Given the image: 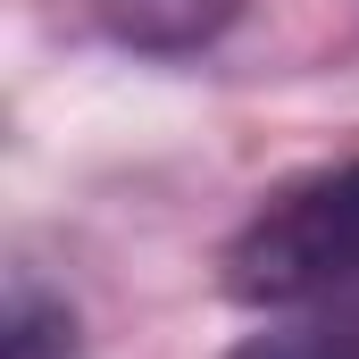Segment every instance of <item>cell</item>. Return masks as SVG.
Instances as JSON below:
<instances>
[{
  "instance_id": "277c9868",
  "label": "cell",
  "mask_w": 359,
  "mask_h": 359,
  "mask_svg": "<svg viewBox=\"0 0 359 359\" xmlns=\"http://www.w3.org/2000/svg\"><path fill=\"white\" fill-rule=\"evenodd\" d=\"M0 359H76V309L42 284H17L8 326H0Z\"/></svg>"
},
{
  "instance_id": "3957f363",
  "label": "cell",
  "mask_w": 359,
  "mask_h": 359,
  "mask_svg": "<svg viewBox=\"0 0 359 359\" xmlns=\"http://www.w3.org/2000/svg\"><path fill=\"white\" fill-rule=\"evenodd\" d=\"M226 359H359V284H334V292L284 309V326L243 334Z\"/></svg>"
},
{
  "instance_id": "7a4b0ae2",
  "label": "cell",
  "mask_w": 359,
  "mask_h": 359,
  "mask_svg": "<svg viewBox=\"0 0 359 359\" xmlns=\"http://www.w3.org/2000/svg\"><path fill=\"white\" fill-rule=\"evenodd\" d=\"M50 17L134 59H184V50H209L243 17V0H50Z\"/></svg>"
},
{
  "instance_id": "6da1fadb",
  "label": "cell",
  "mask_w": 359,
  "mask_h": 359,
  "mask_svg": "<svg viewBox=\"0 0 359 359\" xmlns=\"http://www.w3.org/2000/svg\"><path fill=\"white\" fill-rule=\"evenodd\" d=\"M334 284H359V159L284 184L226 243V292L251 309H301Z\"/></svg>"
}]
</instances>
